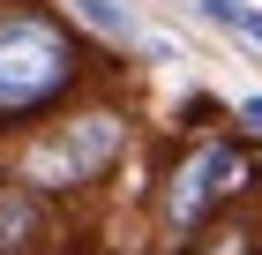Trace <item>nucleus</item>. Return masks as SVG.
Returning <instances> with one entry per match:
<instances>
[{
  "mask_svg": "<svg viewBox=\"0 0 262 255\" xmlns=\"http://www.w3.org/2000/svg\"><path fill=\"white\" fill-rule=\"evenodd\" d=\"M135 150V105L113 90H75L68 105H53L45 120H30L23 135L0 143V173L30 180L53 203H82L120 173V158Z\"/></svg>",
  "mask_w": 262,
  "mask_h": 255,
  "instance_id": "nucleus-1",
  "label": "nucleus"
},
{
  "mask_svg": "<svg viewBox=\"0 0 262 255\" xmlns=\"http://www.w3.org/2000/svg\"><path fill=\"white\" fill-rule=\"evenodd\" d=\"M202 23H217V30H232L240 45H262V8L255 0H195Z\"/></svg>",
  "mask_w": 262,
  "mask_h": 255,
  "instance_id": "nucleus-7",
  "label": "nucleus"
},
{
  "mask_svg": "<svg viewBox=\"0 0 262 255\" xmlns=\"http://www.w3.org/2000/svg\"><path fill=\"white\" fill-rule=\"evenodd\" d=\"M53 248H60V203L0 173V255H53Z\"/></svg>",
  "mask_w": 262,
  "mask_h": 255,
  "instance_id": "nucleus-4",
  "label": "nucleus"
},
{
  "mask_svg": "<svg viewBox=\"0 0 262 255\" xmlns=\"http://www.w3.org/2000/svg\"><path fill=\"white\" fill-rule=\"evenodd\" d=\"M165 255H262V210L255 203H232L210 225H195L187 240H172Z\"/></svg>",
  "mask_w": 262,
  "mask_h": 255,
  "instance_id": "nucleus-5",
  "label": "nucleus"
},
{
  "mask_svg": "<svg viewBox=\"0 0 262 255\" xmlns=\"http://www.w3.org/2000/svg\"><path fill=\"white\" fill-rule=\"evenodd\" d=\"M98 68L105 60H90L82 23L53 15L45 0H0V143L90 90Z\"/></svg>",
  "mask_w": 262,
  "mask_h": 255,
  "instance_id": "nucleus-2",
  "label": "nucleus"
},
{
  "mask_svg": "<svg viewBox=\"0 0 262 255\" xmlns=\"http://www.w3.org/2000/svg\"><path fill=\"white\" fill-rule=\"evenodd\" d=\"M75 8V23L90 30V38H105V45H142V23L127 15L120 0H68Z\"/></svg>",
  "mask_w": 262,
  "mask_h": 255,
  "instance_id": "nucleus-6",
  "label": "nucleus"
},
{
  "mask_svg": "<svg viewBox=\"0 0 262 255\" xmlns=\"http://www.w3.org/2000/svg\"><path fill=\"white\" fill-rule=\"evenodd\" d=\"M262 195V150L247 135H195L172 150V165L158 173V195H150V218H158L165 248L187 240L195 225H210L232 203Z\"/></svg>",
  "mask_w": 262,
  "mask_h": 255,
  "instance_id": "nucleus-3",
  "label": "nucleus"
},
{
  "mask_svg": "<svg viewBox=\"0 0 262 255\" xmlns=\"http://www.w3.org/2000/svg\"><path fill=\"white\" fill-rule=\"evenodd\" d=\"M240 128H247V135H262V90H255V98H240Z\"/></svg>",
  "mask_w": 262,
  "mask_h": 255,
  "instance_id": "nucleus-8",
  "label": "nucleus"
}]
</instances>
